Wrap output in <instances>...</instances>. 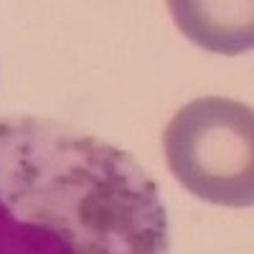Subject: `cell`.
Listing matches in <instances>:
<instances>
[{
	"mask_svg": "<svg viewBox=\"0 0 254 254\" xmlns=\"http://www.w3.org/2000/svg\"><path fill=\"white\" fill-rule=\"evenodd\" d=\"M0 254H171L145 168L71 125L0 117Z\"/></svg>",
	"mask_w": 254,
	"mask_h": 254,
	"instance_id": "1",
	"label": "cell"
},
{
	"mask_svg": "<svg viewBox=\"0 0 254 254\" xmlns=\"http://www.w3.org/2000/svg\"><path fill=\"white\" fill-rule=\"evenodd\" d=\"M176 181L216 206L254 203V115L226 97H201L176 112L163 135Z\"/></svg>",
	"mask_w": 254,
	"mask_h": 254,
	"instance_id": "2",
	"label": "cell"
},
{
	"mask_svg": "<svg viewBox=\"0 0 254 254\" xmlns=\"http://www.w3.org/2000/svg\"><path fill=\"white\" fill-rule=\"evenodd\" d=\"M181 31L216 54H242L252 46V3H171Z\"/></svg>",
	"mask_w": 254,
	"mask_h": 254,
	"instance_id": "3",
	"label": "cell"
}]
</instances>
